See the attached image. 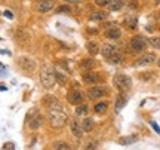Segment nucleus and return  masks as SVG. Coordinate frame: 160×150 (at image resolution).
<instances>
[{
  "mask_svg": "<svg viewBox=\"0 0 160 150\" xmlns=\"http://www.w3.org/2000/svg\"><path fill=\"white\" fill-rule=\"evenodd\" d=\"M67 100H68L70 104H73V106H79V104L83 103V94L80 92L79 89H73V91H70L68 92Z\"/></svg>",
  "mask_w": 160,
  "mask_h": 150,
  "instance_id": "8",
  "label": "nucleus"
},
{
  "mask_svg": "<svg viewBox=\"0 0 160 150\" xmlns=\"http://www.w3.org/2000/svg\"><path fill=\"white\" fill-rule=\"evenodd\" d=\"M68 127H70L71 134L74 135L76 138H82V135H83V128H82V123H80L76 117H71L68 121Z\"/></svg>",
  "mask_w": 160,
  "mask_h": 150,
  "instance_id": "6",
  "label": "nucleus"
},
{
  "mask_svg": "<svg viewBox=\"0 0 160 150\" xmlns=\"http://www.w3.org/2000/svg\"><path fill=\"white\" fill-rule=\"evenodd\" d=\"M102 55H104V58H107L108 59L111 55H114L116 52H119V46L117 45H114V43H107V45H104V48H102Z\"/></svg>",
  "mask_w": 160,
  "mask_h": 150,
  "instance_id": "12",
  "label": "nucleus"
},
{
  "mask_svg": "<svg viewBox=\"0 0 160 150\" xmlns=\"http://www.w3.org/2000/svg\"><path fill=\"white\" fill-rule=\"evenodd\" d=\"M128 6H129L131 9H137L138 3H137V2H135V0H132V2H129V3H128Z\"/></svg>",
  "mask_w": 160,
  "mask_h": 150,
  "instance_id": "32",
  "label": "nucleus"
},
{
  "mask_svg": "<svg viewBox=\"0 0 160 150\" xmlns=\"http://www.w3.org/2000/svg\"><path fill=\"white\" fill-rule=\"evenodd\" d=\"M123 5H125V2H123V0H111V2H110V5H108V8H110V11L117 12V11H120V9L123 8Z\"/></svg>",
  "mask_w": 160,
  "mask_h": 150,
  "instance_id": "17",
  "label": "nucleus"
},
{
  "mask_svg": "<svg viewBox=\"0 0 160 150\" xmlns=\"http://www.w3.org/2000/svg\"><path fill=\"white\" fill-rule=\"evenodd\" d=\"M114 86L117 88V89H120V91H126V89H129L132 85V80L129 76L126 75H122V73H119V75L114 76Z\"/></svg>",
  "mask_w": 160,
  "mask_h": 150,
  "instance_id": "5",
  "label": "nucleus"
},
{
  "mask_svg": "<svg viewBox=\"0 0 160 150\" xmlns=\"http://www.w3.org/2000/svg\"><path fill=\"white\" fill-rule=\"evenodd\" d=\"M147 45H148V40L144 37V36H133L131 39V42H129V46H131L132 51L135 52H142L145 48H147Z\"/></svg>",
  "mask_w": 160,
  "mask_h": 150,
  "instance_id": "4",
  "label": "nucleus"
},
{
  "mask_svg": "<svg viewBox=\"0 0 160 150\" xmlns=\"http://www.w3.org/2000/svg\"><path fill=\"white\" fill-rule=\"evenodd\" d=\"M125 24L129 28H137V18H126Z\"/></svg>",
  "mask_w": 160,
  "mask_h": 150,
  "instance_id": "26",
  "label": "nucleus"
},
{
  "mask_svg": "<svg viewBox=\"0 0 160 150\" xmlns=\"http://www.w3.org/2000/svg\"><path fill=\"white\" fill-rule=\"evenodd\" d=\"M82 128H83V132H91L93 129V121L91 117H86L85 121L82 122Z\"/></svg>",
  "mask_w": 160,
  "mask_h": 150,
  "instance_id": "19",
  "label": "nucleus"
},
{
  "mask_svg": "<svg viewBox=\"0 0 160 150\" xmlns=\"http://www.w3.org/2000/svg\"><path fill=\"white\" fill-rule=\"evenodd\" d=\"M95 147H97V141H88V144H86L85 150H95Z\"/></svg>",
  "mask_w": 160,
  "mask_h": 150,
  "instance_id": "30",
  "label": "nucleus"
},
{
  "mask_svg": "<svg viewBox=\"0 0 160 150\" xmlns=\"http://www.w3.org/2000/svg\"><path fill=\"white\" fill-rule=\"evenodd\" d=\"M51 103H48V119L52 128H62L67 122V113L62 109L61 104H58V100L48 98Z\"/></svg>",
  "mask_w": 160,
  "mask_h": 150,
  "instance_id": "1",
  "label": "nucleus"
},
{
  "mask_svg": "<svg viewBox=\"0 0 160 150\" xmlns=\"http://www.w3.org/2000/svg\"><path fill=\"white\" fill-rule=\"evenodd\" d=\"M52 9H53V2H51V0H40L36 5V11L40 13H46Z\"/></svg>",
  "mask_w": 160,
  "mask_h": 150,
  "instance_id": "11",
  "label": "nucleus"
},
{
  "mask_svg": "<svg viewBox=\"0 0 160 150\" xmlns=\"http://www.w3.org/2000/svg\"><path fill=\"white\" fill-rule=\"evenodd\" d=\"M79 67L82 70H91L92 67H95V61L92 58H86V59H82L79 64Z\"/></svg>",
  "mask_w": 160,
  "mask_h": 150,
  "instance_id": "15",
  "label": "nucleus"
},
{
  "mask_svg": "<svg viewBox=\"0 0 160 150\" xmlns=\"http://www.w3.org/2000/svg\"><path fill=\"white\" fill-rule=\"evenodd\" d=\"M86 49H88V52L91 55H97L98 52H99V46H98L97 42H88L86 43Z\"/></svg>",
  "mask_w": 160,
  "mask_h": 150,
  "instance_id": "18",
  "label": "nucleus"
},
{
  "mask_svg": "<svg viewBox=\"0 0 160 150\" xmlns=\"http://www.w3.org/2000/svg\"><path fill=\"white\" fill-rule=\"evenodd\" d=\"M159 65H160V59H159Z\"/></svg>",
  "mask_w": 160,
  "mask_h": 150,
  "instance_id": "36",
  "label": "nucleus"
},
{
  "mask_svg": "<svg viewBox=\"0 0 160 150\" xmlns=\"http://www.w3.org/2000/svg\"><path fill=\"white\" fill-rule=\"evenodd\" d=\"M18 65H19V69L25 71V73H33L37 67V63H36V59H33L31 57H27V55H22V57H19L17 59Z\"/></svg>",
  "mask_w": 160,
  "mask_h": 150,
  "instance_id": "3",
  "label": "nucleus"
},
{
  "mask_svg": "<svg viewBox=\"0 0 160 150\" xmlns=\"http://www.w3.org/2000/svg\"><path fill=\"white\" fill-rule=\"evenodd\" d=\"M57 12L58 13H70L71 12V8L68 5H61L57 8Z\"/></svg>",
  "mask_w": 160,
  "mask_h": 150,
  "instance_id": "27",
  "label": "nucleus"
},
{
  "mask_svg": "<svg viewBox=\"0 0 160 150\" xmlns=\"http://www.w3.org/2000/svg\"><path fill=\"white\" fill-rule=\"evenodd\" d=\"M91 21H104V19H107V13L102 11H97V12H92L91 17H89Z\"/></svg>",
  "mask_w": 160,
  "mask_h": 150,
  "instance_id": "16",
  "label": "nucleus"
},
{
  "mask_svg": "<svg viewBox=\"0 0 160 150\" xmlns=\"http://www.w3.org/2000/svg\"><path fill=\"white\" fill-rule=\"evenodd\" d=\"M5 17L6 18H11V19H12V18H13V13H12L11 11H5Z\"/></svg>",
  "mask_w": 160,
  "mask_h": 150,
  "instance_id": "35",
  "label": "nucleus"
},
{
  "mask_svg": "<svg viewBox=\"0 0 160 150\" xmlns=\"http://www.w3.org/2000/svg\"><path fill=\"white\" fill-rule=\"evenodd\" d=\"M83 82H85V83H89V85H95V83L99 82V75L92 73V71L85 73V75H83Z\"/></svg>",
  "mask_w": 160,
  "mask_h": 150,
  "instance_id": "14",
  "label": "nucleus"
},
{
  "mask_svg": "<svg viewBox=\"0 0 160 150\" xmlns=\"http://www.w3.org/2000/svg\"><path fill=\"white\" fill-rule=\"evenodd\" d=\"M122 59H123V55H122L120 52H116L114 55H111V57L108 58V61L111 64H120L122 63Z\"/></svg>",
  "mask_w": 160,
  "mask_h": 150,
  "instance_id": "20",
  "label": "nucleus"
},
{
  "mask_svg": "<svg viewBox=\"0 0 160 150\" xmlns=\"http://www.w3.org/2000/svg\"><path fill=\"white\" fill-rule=\"evenodd\" d=\"M148 45H151V46L156 48V49H160V37H150Z\"/></svg>",
  "mask_w": 160,
  "mask_h": 150,
  "instance_id": "25",
  "label": "nucleus"
},
{
  "mask_svg": "<svg viewBox=\"0 0 160 150\" xmlns=\"http://www.w3.org/2000/svg\"><path fill=\"white\" fill-rule=\"evenodd\" d=\"M55 79H57V82L59 85H65V79H67V77H65L59 70H55Z\"/></svg>",
  "mask_w": 160,
  "mask_h": 150,
  "instance_id": "22",
  "label": "nucleus"
},
{
  "mask_svg": "<svg viewBox=\"0 0 160 150\" xmlns=\"http://www.w3.org/2000/svg\"><path fill=\"white\" fill-rule=\"evenodd\" d=\"M105 92H107V89L104 86H92L88 89V98H91V100L101 98Z\"/></svg>",
  "mask_w": 160,
  "mask_h": 150,
  "instance_id": "10",
  "label": "nucleus"
},
{
  "mask_svg": "<svg viewBox=\"0 0 160 150\" xmlns=\"http://www.w3.org/2000/svg\"><path fill=\"white\" fill-rule=\"evenodd\" d=\"M42 123H43V117H42V115H40L37 110H34V115H31L28 119L30 129H39L42 127Z\"/></svg>",
  "mask_w": 160,
  "mask_h": 150,
  "instance_id": "9",
  "label": "nucleus"
},
{
  "mask_svg": "<svg viewBox=\"0 0 160 150\" xmlns=\"http://www.w3.org/2000/svg\"><path fill=\"white\" fill-rule=\"evenodd\" d=\"M151 127L154 128V131L157 134H160V128H159V125H157V123H156V122H151Z\"/></svg>",
  "mask_w": 160,
  "mask_h": 150,
  "instance_id": "33",
  "label": "nucleus"
},
{
  "mask_svg": "<svg viewBox=\"0 0 160 150\" xmlns=\"http://www.w3.org/2000/svg\"><path fill=\"white\" fill-rule=\"evenodd\" d=\"M137 141V138L135 137H123V138L119 140V143L122 146H128V144H132V143H135Z\"/></svg>",
  "mask_w": 160,
  "mask_h": 150,
  "instance_id": "23",
  "label": "nucleus"
},
{
  "mask_svg": "<svg viewBox=\"0 0 160 150\" xmlns=\"http://www.w3.org/2000/svg\"><path fill=\"white\" fill-rule=\"evenodd\" d=\"M110 2H111V0H97V5L98 6H108Z\"/></svg>",
  "mask_w": 160,
  "mask_h": 150,
  "instance_id": "31",
  "label": "nucleus"
},
{
  "mask_svg": "<svg viewBox=\"0 0 160 150\" xmlns=\"http://www.w3.org/2000/svg\"><path fill=\"white\" fill-rule=\"evenodd\" d=\"M105 109H107V103H105V101L97 103V104H95V107H93V110H95V113H102V111H104Z\"/></svg>",
  "mask_w": 160,
  "mask_h": 150,
  "instance_id": "24",
  "label": "nucleus"
},
{
  "mask_svg": "<svg viewBox=\"0 0 160 150\" xmlns=\"http://www.w3.org/2000/svg\"><path fill=\"white\" fill-rule=\"evenodd\" d=\"M55 150H71V147H70L67 143H58V144L55 146Z\"/></svg>",
  "mask_w": 160,
  "mask_h": 150,
  "instance_id": "29",
  "label": "nucleus"
},
{
  "mask_svg": "<svg viewBox=\"0 0 160 150\" xmlns=\"http://www.w3.org/2000/svg\"><path fill=\"white\" fill-rule=\"evenodd\" d=\"M156 61V55L153 54V52H147V54H144V55H141V57L138 58L137 61H135V67H142V65H148V64L154 63Z\"/></svg>",
  "mask_w": 160,
  "mask_h": 150,
  "instance_id": "7",
  "label": "nucleus"
},
{
  "mask_svg": "<svg viewBox=\"0 0 160 150\" xmlns=\"http://www.w3.org/2000/svg\"><path fill=\"white\" fill-rule=\"evenodd\" d=\"M125 104H126V98L123 97V95H119L117 100H116V110L119 111L120 109H123V107H125Z\"/></svg>",
  "mask_w": 160,
  "mask_h": 150,
  "instance_id": "21",
  "label": "nucleus"
},
{
  "mask_svg": "<svg viewBox=\"0 0 160 150\" xmlns=\"http://www.w3.org/2000/svg\"><path fill=\"white\" fill-rule=\"evenodd\" d=\"M120 36H122V30L119 28V27H116V25H111V27H108L107 28V31H105V37H108V39H119Z\"/></svg>",
  "mask_w": 160,
  "mask_h": 150,
  "instance_id": "13",
  "label": "nucleus"
},
{
  "mask_svg": "<svg viewBox=\"0 0 160 150\" xmlns=\"http://www.w3.org/2000/svg\"><path fill=\"white\" fill-rule=\"evenodd\" d=\"M67 5H77L79 3V0H64Z\"/></svg>",
  "mask_w": 160,
  "mask_h": 150,
  "instance_id": "34",
  "label": "nucleus"
},
{
  "mask_svg": "<svg viewBox=\"0 0 160 150\" xmlns=\"http://www.w3.org/2000/svg\"><path fill=\"white\" fill-rule=\"evenodd\" d=\"M40 82H42V85L46 89H52L55 86V82H57V79H55V70L52 69L51 65L45 64L40 69Z\"/></svg>",
  "mask_w": 160,
  "mask_h": 150,
  "instance_id": "2",
  "label": "nucleus"
},
{
  "mask_svg": "<svg viewBox=\"0 0 160 150\" xmlns=\"http://www.w3.org/2000/svg\"><path fill=\"white\" fill-rule=\"evenodd\" d=\"M88 113V107L86 106H79L77 109H76V115H79V116H83Z\"/></svg>",
  "mask_w": 160,
  "mask_h": 150,
  "instance_id": "28",
  "label": "nucleus"
}]
</instances>
